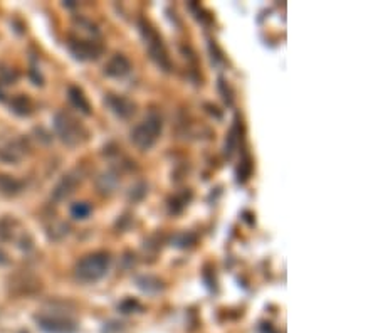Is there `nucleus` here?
<instances>
[{
  "instance_id": "1",
  "label": "nucleus",
  "mask_w": 378,
  "mask_h": 333,
  "mask_svg": "<svg viewBox=\"0 0 378 333\" xmlns=\"http://www.w3.org/2000/svg\"><path fill=\"white\" fill-rule=\"evenodd\" d=\"M109 267V256L106 252L88 254L76 264V278L83 283H93L101 280Z\"/></svg>"
},
{
  "instance_id": "2",
  "label": "nucleus",
  "mask_w": 378,
  "mask_h": 333,
  "mask_svg": "<svg viewBox=\"0 0 378 333\" xmlns=\"http://www.w3.org/2000/svg\"><path fill=\"white\" fill-rule=\"evenodd\" d=\"M160 133H161V118L156 113H150L131 131V141L140 150H150L156 143Z\"/></svg>"
},
{
  "instance_id": "3",
  "label": "nucleus",
  "mask_w": 378,
  "mask_h": 333,
  "mask_svg": "<svg viewBox=\"0 0 378 333\" xmlns=\"http://www.w3.org/2000/svg\"><path fill=\"white\" fill-rule=\"evenodd\" d=\"M140 30H141V34H143V39H145L146 45H148L151 59H153L161 69L168 71L171 64H170L168 56H166V50L163 47V42H161L160 35L156 34V30L151 27L148 22H145V20L140 24Z\"/></svg>"
},
{
  "instance_id": "4",
  "label": "nucleus",
  "mask_w": 378,
  "mask_h": 333,
  "mask_svg": "<svg viewBox=\"0 0 378 333\" xmlns=\"http://www.w3.org/2000/svg\"><path fill=\"white\" fill-rule=\"evenodd\" d=\"M54 123H55V130H57V133L60 138H62L64 143L74 146L84 140V136H86L84 128L71 115L57 113L55 115Z\"/></svg>"
},
{
  "instance_id": "5",
  "label": "nucleus",
  "mask_w": 378,
  "mask_h": 333,
  "mask_svg": "<svg viewBox=\"0 0 378 333\" xmlns=\"http://www.w3.org/2000/svg\"><path fill=\"white\" fill-rule=\"evenodd\" d=\"M69 49H71V52L74 54V58H78L81 61L96 59L101 54V50H103V47H101L98 42H94V40H83V39H71Z\"/></svg>"
},
{
  "instance_id": "6",
  "label": "nucleus",
  "mask_w": 378,
  "mask_h": 333,
  "mask_svg": "<svg viewBox=\"0 0 378 333\" xmlns=\"http://www.w3.org/2000/svg\"><path fill=\"white\" fill-rule=\"evenodd\" d=\"M106 104L109 106L111 111L119 116V118H130L131 115L135 113V103L133 101H130L128 98H124V96H116V94H108V98H106Z\"/></svg>"
},
{
  "instance_id": "7",
  "label": "nucleus",
  "mask_w": 378,
  "mask_h": 333,
  "mask_svg": "<svg viewBox=\"0 0 378 333\" xmlns=\"http://www.w3.org/2000/svg\"><path fill=\"white\" fill-rule=\"evenodd\" d=\"M130 69H131V63L123 54L113 56V58L108 61V64L104 66V73L111 76V78H123V76L130 73Z\"/></svg>"
},
{
  "instance_id": "8",
  "label": "nucleus",
  "mask_w": 378,
  "mask_h": 333,
  "mask_svg": "<svg viewBox=\"0 0 378 333\" xmlns=\"http://www.w3.org/2000/svg\"><path fill=\"white\" fill-rule=\"evenodd\" d=\"M24 146L19 140H2L0 141V158L5 161H17L22 158Z\"/></svg>"
},
{
  "instance_id": "9",
  "label": "nucleus",
  "mask_w": 378,
  "mask_h": 333,
  "mask_svg": "<svg viewBox=\"0 0 378 333\" xmlns=\"http://www.w3.org/2000/svg\"><path fill=\"white\" fill-rule=\"evenodd\" d=\"M76 185H78V179H74L73 175L64 177V179L60 180L57 185H55V189H54V199L62 200V199H66V197H69L74 192Z\"/></svg>"
},
{
  "instance_id": "10",
  "label": "nucleus",
  "mask_w": 378,
  "mask_h": 333,
  "mask_svg": "<svg viewBox=\"0 0 378 333\" xmlns=\"http://www.w3.org/2000/svg\"><path fill=\"white\" fill-rule=\"evenodd\" d=\"M69 101H71V103H73L78 109L83 111V113H86V115L91 113L89 101L86 99V96L83 94V91H81L79 88H74V86H71V88H69Z\"/></svg>"
},
{
  "instance_id": "11",
  "label": "nucleus",
  "mask_w": 378,
  "mask_h": 333,
  "mask_svg": "<svg viewBox=\"0 0 378 333\" xmlns=\"http://www.w3.org/2000/svg\"><path fill=\"white\" fill-rule=\"evenodd\" d=\"M40 326L49 333H59V330H62V333H66L71 325L60 320H52V318H40Z\"/></svg>"
},
{
  "instance_id": "12",
  "label": "nucleus",
  "mask_w": 378,
  "mask_h": 333,
  "mask_svg": "<svg viewBox=\"0 0 378 333\" xmlns=\"http://www.w3.org/2000/svg\"><path fill=\"white\" fill-rule=\"evenodd\" d=\"M20 187H22L20 185V182L10 179V177H7V175L0 177V190H2L4 194H9V195L17 194V192L20 190Z\"/></svg>"
},
{
  "instance_id": "13",
  "label": "nucleus",
  "mask_w": 378,
  "mask_h": 333,
  "mask_svg": "<svg viewBox=\"0 0 378 333\" xmlns=\"http://www.w3.org/2000/svg\"><path fill=\"white\" fill-rule=\"evenodd\" d=\"M138 286L143 291H148V293H156V291L161 290V283L156 280V278H151V276L140 278V280H138Z\"/></svg>"
},
{
  "instance_id": "14",
  "label": "nucleus",
  "mask_w": 378,
  "mask_h": 333,
  "mask_svg": "<svg viewBox=\"0 0 378 333\" xmlns=\"http://www.w3.org/2000/svg\"><path fill=\"white\" fill-rule=\"evenodd\" d=\"M197 241L195 234H192V232H181V234H176L175 239H173V244L176 247H181V249H185V247H190L194 246Z\"/></svg>"
},
{
  "instance_id": "15",
  "label": "nucleus",
  "mask_w": 378,
  "mask_h": 333,
  "mask_svg": "<svg viewBox=\"0 0 378 333\" xmlns=\"http://www.w3.org/2000/svg\"><path fill=\"white\" fill-rule=\"evenodd\" d=\"M91 205L88 202H78V204H74L71 207V215L76 217V219H86L89 214H91Z\"/></svg>"
},
{
  "instance_id": "16",
  "label": "nucleus",
  "mask_w": 378,
  "mask_h": 333,
  "mask_svg": "<svg viewBox=\"0 0 378 333\" xmlns=\"http://www.w3.org/2000/svg\"><path fill=\"white\" fill-rule=\"evenodd\" d=\"M12 108H14L15 113H19V115H29L30 113V103H29L27 98H24V96H19V98L14 99Z\"/></svg>"
},
{
  "instance_id": "17",
  "label": "nucleus",
  "mask_w": 378,
  "mask_h": 333,
  "mask_svg": "<svg viewBox=\"0 0 378 333\" xmlns=\"http://www.w3.org/2000/svg\"><path fill=\"white\" fill-rule=\"evenodd\" d=\"M5 262H7V256H5L2 251H0V264H5Z\"/></svg>"
}]
</instances>
